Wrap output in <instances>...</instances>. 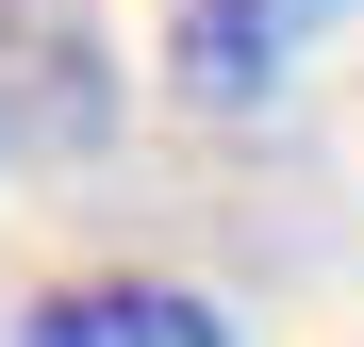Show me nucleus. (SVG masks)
I'll return each instance as SVG.
<instances>
[{"label":"nucleus","instance_id":"nucleus-1","mask_svg":"<svg viewBox=\"0 0 364 347\" xmlns=\"http://www.w3.org/2000/svg\"><path fill=\"white\" fill-rule=\"evenodd\" d=\"M116 133V33L100 0H0V149L83 165Z\"/></svg>","mask_w":364,"mask_h":347},{"label":"nucleus","instance_id":"nucleus-2","mask_svg":"<svg viewBox=\"0 0 364 347\" xmlns=\"http://www.w3.org/2000/svg\"><path fill=\"white\" fill-rule=\"evenodd\" d=\"M331 17H348V0H166V83L199 116H265Z\"/></svg>","mask_w":364,"mask_h":347},{"label":"nucleus","instance_id":"nucleus-3","mask_svg":"<svg viewBox=\"0 0 364 347\" xmlns=\"http://www.w3.org/2000/svg\"><path fill=\"white\" fill-rule=\"evenodd\" d=\"M17 347H232V314L182 281H50L17 314Z\"/></svg>","mask_w":364,"mask_h":347}]
</instances>
